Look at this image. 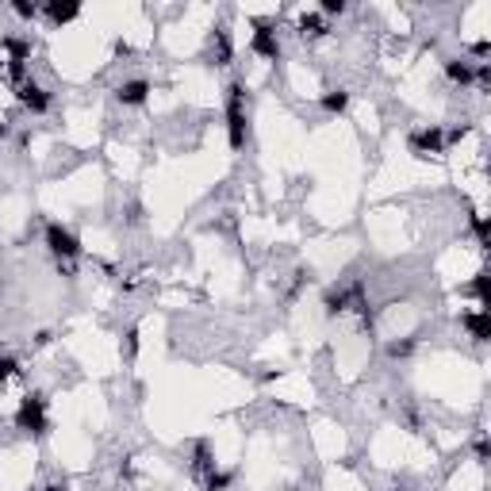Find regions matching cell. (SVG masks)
Masks as SVG:
<instances>
[{
	"label": "cell",
	"instance_id": "obj_1",
	"mask_svg": "<svg viewBox=\"0 0 491 491\" xmlns=\"http://www.w3.org/2000/svg\"><path fill=\"white\" fill-rule=\"evenodd\" d=\"M226 134H231L234 150H242V146H246L250 119H246V89H242V81H234L231 89H226Z\"/></svg>",
	"mask_w": 491,
	"mask_h": 491
},
{
	"label": "cell",
	"instance_id": "obj_2",
	"mask_svg": "<svg viewBox=\"0 0 491 491\" xmlns=\"http://www.w3.org/2000/svg\"><path fill=\"white\" fill-rule=\"evenodd\" d=\"M16 426L27 434H46V400H42L39 391H35V395H24V403H19V411H16Z\"/></svg>",
	"mask_w": 491,
	"mask_h": 491
},
{
	"label": "cell",
	"instance_id": "obj_3",
	"mask_svg": "<svg viewBox=\"0 0 491 491\" xmlns=\"http://www.w3.org/2000/svg\"><path fill=\"white\" fill-rule=\"evenodd\" d=\"M46 246H51L54 258H66V261L81 253V242H77L73 231H66L62 223H51V226H46Z\"/></svg>",
	"mask_w": 491,
	"mask_h": 491
},
{
	"label": "cell",
	"instance_id": "obj_4",
	"mask_svg": "<svg viewBox=\"0 0 491 491\" xmlns=\"http://www.w3.org/2000/svg\"><path fill=\"white\" fill-rule=\"evenodd\" d=\"M19 104H24L27 111H35V116H42V111L51 108V92L35 81H24L19 84Z\"/></svg>",
	"mask_w": 491,
	"mask_h": 491
},
{
	"label": "cell",
	"instance_id": "obj_5",
	"mask_svg": "<svg viewBox=\"0 0 491 491\" xmlns=\"http://www.w3.org/2000/svg\"><path fill=\"white\" fill-rule=\"evenodd\" d=\"M411 150L415 154H441L445 150V134H441V127H422V131L411 139Z\"/></svg>",
	"mask_w": 491,
	"mask_h": 491
},
{
	"label": "cell",
	"instance_id": "obj_6",
	"mask_svg": "<svg viewBox=\"0 0 491 491\" xmlns=\"http://www.w3.org/2000/svg\"><path fill=\"white\" fill-rule=\"evenodd\" d=\"M461 326L472 334L476 341H488L491 338V319H488V307H476V311H465L461 315Z\"/></svg>",
	"mask_w": 491,
	"mask_h": 491
},
{
	"label": "cell",
	"instance_id": "obj_7",
	"mask_svg": "<svg viewBox=\"0 0 491 491\" xmlns=\"http://www.w3.org/2000/svg\"><path fill=\"white\" fill-rule=\"evenodd\" d=\"M116 96H119V104H127V108H139V104H146V96H150V81H142V77L123 81Z\"/></svg>",
	"mask_w": 491,
	"mask_h": 491
},
{
	"label": "cell",
	"instance_id": "obj_8",
	"mask_svg": "<svg viewBox=\"0 0 491 491\" xmlns=\"http://www.w3.org/2000/svg\"><path fill=\"white\" fill-rule=\"evenodd\" d=\"M250 46H253V54H261V58H276V54H280L276 31H273V27H265V24H258V31H253Z\"/></svg>",
	"mask_w": 491,
	"mask_h": 491
},
{
	"label": "cell",
	"instance_id": "obj_9",
	"mask_svg": "<svg viewBox=\"0 0 491 491\" xmlns=\"http://www.w3.org/2000/svg\"><path fill=\"white\" fill-rule=\"evenodd\" d=\"M445 77L465 89V84H472L476 69H472V62H468V58H449V62H445Z\"/></svg>",
	"mask_w": 491,
	"mask_h": 491
},
{
	"label": "cell",
	"instance_id": "obj_10",
	"mask_svg": "<svg viewBox=\"0 0 491 491\" xmlns=\"http://www.w3.org/2000/svg\"><path fill=\"white\" fill-rule=\"evenodd\" d=\"M46 16L54 19V24H73L77 16H81V4H73V0H69V4H62V0H54V4H46Z\"/></svg>",
	"mask_w": 491,
	"mask_h": 491
},
{
	"label": "cell",
	"instance_id": "obj_11",
	"mask_svg": "<svg viewBox=\"0 0 491 491\" xmlns=\"http://www.w3.org/2000/svg\"><path fill=\"white\" fill-rule=\"evenodd\" d=\"M323 108L330 111V116H341V111L350 108V92H346V89H330V92H323Z\"/></svg>",
	"mask_w": 491,
	"mask_h": 491
},
{
	"label": "cell",
	"instance_id": "obj_12",
	"mask_svg": "<svg viewBox=\"0 0 491 491\" xmlns=\"http://www.w3.org/2000/svg\"><path fill=\"white\" fill-rule=\"evenodd\" d=\"M231 483H234V472H215V468H211L208 480H204V488L208 491H226Z\"/></svg>",
	"mask_w": 491,
	"mask_h": 491
},
{
	"label": "cell",
	"instance_id": "obj_13",
	"mask_svg": "<svg viewBox=\"0 0 491 491\" xmlns=\"http://www.w3.org/2000/svg\"><path fill=\"white\" fill-rule=\"evenodd\" d=\"M411 353H415V338H403V341H391V346H388L391 361H403V357H411Z\"/></svg>",
	"mask_w": 491,
	"mask_h": 491
},
{
	"label": "cell",
	"instance_id": "obj_14",
	"mask_svg": "<svg viewBox=\"0 0 491 491\" xmlns=\"http://www.w3.org/2000/svg\"><path fill=\"white\" fill-rule=\"evenodd\" d=\"M300 31H303V35H311V39H315V35H323L326 27H323V19H319V16H303V19H300Z\"/></svg>",
	"mask_w": 491,
	"mask_h": 491
},
{
	"label": "cell",
	"instance_id": "obj_15",
	"mask_svg": "<svg viewBox=\"0 0 491 491\" xmlns=\"http://www.w3.org/2000/svg\"><path fill=\"white\" fill-rule=\"evenodd\" d=\"M16 373H19V361L16 357H0V384H8Z\"/></svg>",
	"mask_w": 491,
	"mask_h": 491
},
{
	"label": "cell",
	"instance_id": "obj_16",
	"mask_svg": "<svg viewBox=\"0 0 491 491\" xmlns=\"http://www.w3.org/2000/svg\"><path fill=\"white\" fill-rule=\"evenodd\" d=\"M12 8H16L19 19H35V16H39V8H35V4H12Z\"/></svg>",
	"mask_w": 491,
	"mask_h": 491
},
{
	"label": "cell",
	"instance_id": "obj_17",
	"mask_svg": "<svg viewBox=\"0 0 491 491\" xmlns=\"http://www.w3.org/2000/svg\"><path fill=\"white\" fill-rule=\"evenodd\" d=\"M323 12H326V16H341L346 4H341V0H323Z\"/></svg>",
	"mask_w": 491,
	"mask_h": 491
},
{
	"label": "cell",
	"instance_id": "obj_18",
	"mask_svg": "<svg viewBox=\"0 0 491 491\" xmlns=\"http://www.w3.org/2000/svg\"><path fill=\"white\" fill-rule=\"evenodd\" d=\"M134 350H139V330L127 334V353H131V357H134Z\"/></svg>",
	"mask_w": 491,
	"mask_h": 491
},
{
	"label": "cell",
	"instance_id": "obj_19",
	"mask_svg": "<svg viewBox=\"0 0 491 491\" xmlns=\"http://www.w3.org/2000/svg\"><path fill=\"white\" fill-rule=\"evenodd\" d=\"M46 491H69V488H66V483H51Z\"/></svg>",
	"mask_w": 491,
	"mask_h": 491
}]
</instances>
